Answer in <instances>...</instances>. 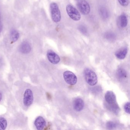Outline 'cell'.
<instances>
[{"mask_svg": "<svg viewBox=\"0 0 130 130\" xmlns=\"http://www.w3.org/2000/svg\"><path fill=\"white\" fill-rule=\"evenodd\" d=\"M100 15L104 19H106L108 17L109 14L108 11L104 7H102L100 9Z\"/></svg>", "mask_w": 130, "mask_h": 130, "instance_id": "cell-17", "label": "cell"}, {"mask_svg": "<svg viewBox=\"0 0 130 130\" xmlns=\"http://www.w3.org/2000/svg\"><path fill=\"white\" fill-rule=\"evenodd\" d=\"M47 57L49 61L53 64H57L60 60V57L58 55L52 50L48 51Z\"/></svg>", "mask_w": 130, "mask_h": 130, "instance_id": "cell-7", "label": "cell"}, {"mask_svg": "<svg viewBox=\"0 0 130 130\" xmlns=\"http://www.w3.org/2000/svg\"><path fill=\"white\" fill-rule=\"evenodd\" d=\"M66 11L68 16L74 21H79L81 19L80 13L76 8L71 5L67 6Z\"/></svg>", "mask_w": 130, "mask_h": 130, "instance_id": "cell-3", "label": "cell"}, {"mask_svg": "<svg viewBox=\"0 0 130 130\" xmlns=\"http://www.w3.org/2000/svg\"><path fill=\"white\" fill-rule=\"evenodd\" d=\"M7 125L6 119L4 117H0V130H4Z\"/></svg>", "mask_w": 130, "mask_h": 130, "instance_id": "cell-15", "label": "cell"}, {"mask_svg": "<svg viewBox=\"0 0 130 130\" xmlns=\"http://www.w3.org/2000/svg\"><path fill=\"white\" fill-rule=\"evenodd\" d=\"M116 125L113 122H108L106 124V127L109 129H112L116 127Z\"/></svg>", "mask_w": 130, "mask_h": 130, "instance_id": "cell-19", "label": "cell"}, {"mask_svg": "<svg viewBox=\"0 0 130 130\" xmlns=\"http://www.w3.org/2000/svg\"><path fill=\"white\" fill-rule=\"evenodd\" d=\"M2 29H3V25L1 22H0V33L2 31Z\"/></svg>", "mask_w": 130, "mask_h": 130, "instance_id": "cell-23", "label": "cell"}, {"mask_svg": "<svg viewBox=\"0 0 130 130\" xmlns=\"http://www.w3.org/2000/svg\"><path fill=\"white\" fill-rule=\"evenodd\" d=\"M34 100L33 92L30 89L26 90L23 95V102L24 105L29 107L32 105Z\"/></svg>", "mask_w": 130, "mask_h": 130, "instance_id": "cell-4", "label": "cell"}, {"mask_svg": "<svg viewBox=\"0 0 130 130\" xmlns=\"http://www.w3.org/2000/svg\"><path fill=\"white\" fill-rule=\"evenodd\" d=\"M19 50L22 54H29L31 50V45L28 42L24 41L20 46Z\"/></svg>", "mask_w": 130, "mask_h": 130, "instance_id": "cell-9", "label": "cell"}, {"mask_svg": "<svg viewBox=\"0 0 130 130\" xmlns=\"http://www.w3.org/2000/svg\"><path fill=\"white\" fill-rule=\"evenodd\" d=\"M84 103L81 98H77L74 100L73 107L77 111H80L83 110L84 107Z\"/></svg>", "mask_w": 130, "mask_h": 130, "instance_id": "cell-11", "label": "cell"}, {"mask_svg": "<svg viewBox=\"0 0 130 130\" xmlns=\"http://www.w3.org/2000/svg\"><path fill=\"white\" fill-rule=\"evenodd\" d=\"M19 33L18 31L14 29L11 30L10 33V38L12 43L16 42L19 38Z\"/></svg>", "mask_w": 130, "mask_h": 130, "instance_id": "cell-13", "label": "cell"}, {"mask_svg": "<svg viewBox=\"0 0 130 130\" xmlns=\"http://www.w3.org/2000/svg\"><path fill=\"white\" fill-rule=\"evenodd\" d=\"M50 9L53 21L55 23L60 22L61 19V15L57 4L56 3H52L50 5Z\"/></svg>", "mask_w": 130, "mask_h": 130, "instance_id": "cell-2", "label": "cell"}, {"mask_svg": "<svg viewBox=\"0 0 130 130\" xmlns=\"http://www.w3.org/2000/svg\"><path fill=\"white\" fill-rule=\"evenodd\" d=\"M64 80L67 83L70 85H74L77 82V77L74 73L69 71H65L63 73Z\"/></svg>", "mask_w": 130, "mask_h": 130, "instance_id": "cell-5", "label": "cell"}, {"mask_svg": "<svg viewBox=\"0 0 130 130\" xmlns=\"http://www.w3.org/2000/svg\"><path fill=\"white\" fill-rule=\"evenodd\" d=\"M2 99H3V95H2V93L0 92V102L1 101Z\"/></svg>", "mask_w": 130, "mask_h": 130, "instance_id": "cell-24", "label": "cell"}, {"mask_svg": "<svg viewBox=\"0 0 130 130\" xmlns=\"http://www.w3.org/2000/svg\"><path fill=\"white\" fill-rule=\"evenodd\" d=\"M105 37L108 40H111V41L115 40L116 38L115 35V34L111 32H108L106 33L105 35Z\"/></svg>", "mask_w": 130, "mask_h": 130, "instance_id": "cell-18", "label": "cell"}, {"mask_svg": "<svg viewBox=\"0 0 130 130\" xmlns=\"http://www.w3.org/2000/svg\"><path fill=\"white\" fill-rule=\"evenodd\" d=\"M80 31H81L83 33H85L87 32L86 29L83 26H80L79 28Z\"/></svg>", "mask_w": 130, "mask_h": 130, "instance_id": "cell-22", "label": "cell"}, {"mask_svg": "<svg viewBox=\"0 0 130 130\" xmlns=\"http://www.w3.org/2000/svg\"><path fill=\"white\" fill-rule=\"evenodd\" d=\"M117 75L120 79H124L127 77V73L124 69L119 68L117 71Z\"/></svg>", "mask_w": 130, "mask_h": 130, "instance_id": "cell-16", "label": "cell"}, {"mask_svg": "<svg viewBox=\"0 0 130 130\" xmlns=\"http://www.w3.org/2000/svg\"><path fill=\"white\" fill-rule=\"evenodd\" d=\"M120 4L123 6H127L128 5V0H118Z\"/></svg>", "mask_w": 130, "mask_h": 130, "instance_id": "cell-21", "label": "cell"}, {"mask_svg": "<svg viewBox=\"0 0 130 130\" xmlns=\"http://www.w3.org/2000/svg\"><path fill=\"white\" fill-rule=\"evenodd\" d=\"M46 124L45 120L42 116H39L35 121V125L38 130H42L45 127Z\"/></svg>", "mask_w": 130, "mask_h": 130, "instance_id": "cell-10", "label": "cell"}, {"mask_svg": "<svg viewBox=\"0 0 130 130\" xmlns=\"http://www.w3.org/2000/svg\"><path fill=\"white\" fill-rule=\"evenodd\" d=\"M130 104L129 102L126 103L124 106V109L125 112L128 114H130Z\"/></svg>", "mask_w": 130, "mask_h": 130, "instance_id": "cell-20", "label": "cell"}, {"mask_svg": "<svg viewBox=\"0 0 130 130\" xmlns=\"http://www.w3.org/2000/svg\"><path fill=\"white\" fill-rule=\"evenodd\" d=\"M127 51V48H122L116 52L115 53L116 56L117 58L120 60L124 59L126 57Z\"/></svg>", "mask_w": 130, "mask_h": 130, "instance_id": "cell-12", "label": "cell"}, {"mask_svg": "<svg viewBox=\"0 0 130 130\" xmlns=\"http://www.w3.org/2000/svg\"><path fill=\"white\" fill-rule=\"evenodd\" d=\"M119 25L122 28H125L127 25V19L126 16L123 14L120 16L119 19Z\"/></svg>", "mask_w": 130, "mask_h": 130, "instance_id": "cell-14", "label": "cell"}, {"mask_svg": "<svg viewBox=\"0 0 130 130\" xmlns=\"http://www.w3.org/2000/svg\"><path fill=\"white\" fill-rule=\"evenodd\" d=\"M84 74L86 81L89 85L93 86L97 84V76L92 70L89 68H86L84 71Z\"/></svg>", "mask_w": 130, "mask_h": 130, "instance_id": "cell-1", "label": "cell"}, {"mask_svg": "<svg viewBox=\"0 0 130 130\" xmlns=\"http://www.w3.org/2000/svg\"><path fill=\"white\" fill-rule=\"evenodd\" d=\"M77 7L80 12L84 15H87L90 12L89 5L85 0H79L77 2Z\"/></svg>", "mask_w": 130, "mask_h": 130, "instance_id": "cell-6", "label": "cell"}, {"mask_svg": "<svg viewBox=\"0 0 130 130\" xmlns=\"http://www.w3.org/2000/svg\"><path fill=\"white\" fill-rule=\"evenodd\" d=\"M105 98L106 102L110 106L116 104V97L112 91H107L105 94Z\"/></svg>", "mask_w": 130, "mask_h": 130, "instance_id": "cell-8", "label": "cell"}]
</instances>
